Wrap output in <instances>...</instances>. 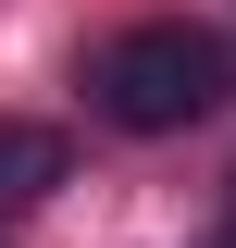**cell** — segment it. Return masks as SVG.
I'll return each mask as SVG.
<instances>
[{"label": "cell", "mask_w": 236, "mask_h": 248, "mask_svg": "<svg viewBox=\"0 0 236 248\" xmlns=\"http://www.w3.org/2000/svg\"><path fill=\"white\" fill-rule=\"evenodd\" d=\"M87 87H100V112L124 137H174V124H199L224 99V37L211 25H124Z\"/></svg>", "instance_id": "cell-1"}, {"label": "cell", "mask_w": 236, "mask_h": 248, "mask_svg": "<svg viewBox=\"0 0 236 248\" xmlns=\"http://www.w3.org/2000/svg\"><path fill=\"white\" fill-rule=\"evenodd\" d=\"M62 161H75V149H62L50 124H25V112H0V211H37V199L62 186Z\"/></svg>", "instance_id": "cell-2"}]
</instances>
